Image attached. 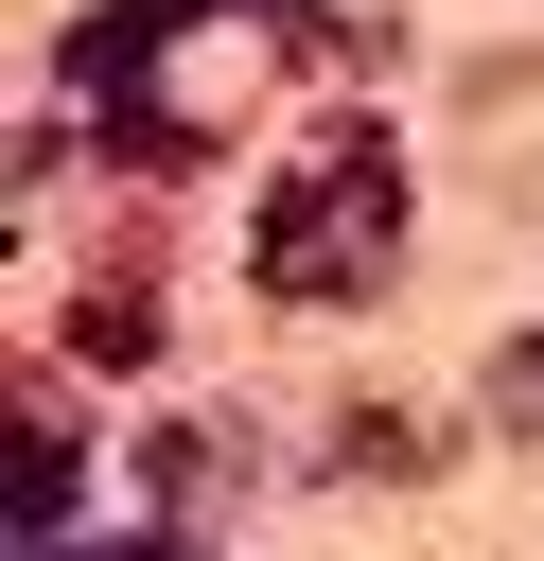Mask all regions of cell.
Wrapping results in <instances>:
<instances>
[{"instance_id":"obj_1","label":"cell","mask_w":544,"mask_h":561,"mask_svg":"<svg viewBox=\"0 0 544 561\" xmlns=\"http://www.w3.org/2000/svg\"><path fill=\"white\" fill-rule=\"evenodd\" d=\"M386 245H404V158L351 123V140H316V158L263 193L246 280H263V298H369V280H386Z\"/></svg>"},{"instance_id":"obj_2","label":"cell","mask_w":544,"mask_h":561,"mask_svg":"<svg viewBox=\"0 0 544 561\" xmlns=\"http://www.w3.org/2000/svg\"><path fill=\"white\" fill-rule=\"evenodd\" d=\"M140 473H158V508L193 526V508H228V491H246V438H228V421H158V438H140Z\"/></svg>"},{"instance_id":"obj_3","label":"cell","mask_w":544,"mask_h":561,"mask_svg":"<svg viewBox=\"0 0 544 561\" xmlns=\"http://www.w3.org/2000/svg\"><path fill=\"white\" fill-rule=\"evenodd\" d=\"M333 473H439V438H421V403H333Z\"/></svg>"},{"instance_id":"obj_4","label":"cell","mask_w":544,"mask_h":561,"mask_svg":"<svg viewBox=\"0 0 544 561\" xmlns=\"http://www.w3.org/2000/svg\"><path fill=\"white\" fill-rule=\"evenodd\" d=\"M70 351H88V368H140V351H158V298H123V280L70 298Z\"/></svg>"},{"instance_id":"obj_5","label":"cell","mask_w":544,"mask_h":561,"mask_svg":"<svg viewBox=\"0 0 544 561\" xmlns=\"http://www.w3.org/2000/svg\"><path fill=\"white\" fill-rule=\"evenodd\" d=\"M70 456H88V438H53V421L18 438V543H53V491H70Z\"/></svg>"},{"instance_id":"obj_6","label":"cell","mask_w":544,"mask_h":561,"mask_svg":"<svg viewBox=\"0 0 544 561\" xmlns=\"http://www.w3.org/2000/svg\"><path fill=\"white\" fill-rule=\"evenodd\" d=\"M491 438H544V333L491 351Z\"/></svg>"},{"instance_id":"obj_7","label":"cell","mask_w":544,"mask_h":561,"mask_svg":"<svg viewBox=\"0 0 544 561\" xmlns=\"http://www.w3.org/2000/svg\"><path fill=\"white\" fill-rule=\"evenodd\" d=\"M18 561H53V543H18ZM88 561H175V543H88Z\"/></svg>"}]
</instances>
